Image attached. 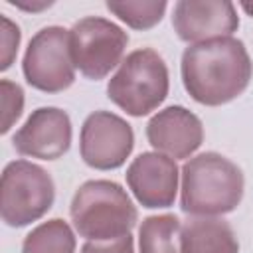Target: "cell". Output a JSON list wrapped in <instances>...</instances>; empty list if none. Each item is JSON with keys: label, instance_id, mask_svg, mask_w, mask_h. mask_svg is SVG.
I'll return each instance as SVG.
<instances>
[{"label": "cell", "instance_id": "obj_1", "mask_svg": "<svg viewBox=\"0 0 253 253\" xmlns=\"http://www.w3.org/2000/svg\"><path fill=\"white\" fill-rule=\"evenodd\" d=\"M180 69L190 97L206 107H219L237 99L253 75V63L243 42L231 36L188 45Z\"/></svg>", "mask_w": 253, "mask_h": 253}, {"label": "cell", "instance_id": "obj_2", "mask_svg": "<svg viewBox=\"0 0 253 253\" xmlns=\"http://www.w3.org/2000/svg\"><path fill=\"white\" fill-rule=\"evenodd\" d=\"M180 208L198 217H215L233 211L243 198V172L235 162L202 152L182 166Z\"/></svg>", "mask_w": 253, "mask_h": 253}, {"label": "cell", "instance_id": "obj_3", "mask_svg": "<svg viewBox=\"0 0 253 253\" xmlns=\"http://www.w3.org/2000/svg\"><path fill=\"white\" fill-rule=\"evenodd\" d=\"M71 221L87 241H111L130 233L138 211L128 194L111 180L81 184L71 200Z\"/></svg>", "mask_w": 253, "mask_h": 253}, {"label": "cell", "instance_id": "obj_4", "mask_svg": "<svg viewBox=\"0 0 253 253\" xmlns=\"http://www.w3.org/2000/svg\"><path fill=\"white\" fill-rule=\"evenodd\" d=\"M170 87L168 67L150 47L130 51L109 79L107 97L130 117H144L158 109Z\"/></svg>", "mask_w": 253, "mask_h": 253}, {"label": "cell", "instance_id": "obj_5", "mask_svg": "<svg viewBox=\"0 0 253 253\" xmlns=\"http://www.w3.org/2000/svg\"><path fill=\"white\" fill-rule=\"evenodd\" d=\"M0 196L2 221L10 227H24L49 211L55 186L42 166L28 160H14L2 172Z\"/></svg>", "mask_w": 253, "mask_h": 253}, {"label": "cell", "instance_id": "obj_6", "mask_svg": "<svg viewBox=\"0 0 253 253\" xmlns=\"http://www.w3.org/2000/svg\"><path fill=\"white\" fill-rule=\"evenodd\" d=\"M128 43V34L101 16H87L69 30V49L75 69L87 79L99 81L121 61Z\"/></svg>", "mask_w": 253, "mask_h": 253}, {"label": "cell", "instance_id": "obj_7", "mask_svg": "<svg viewBox=\"0 0 253 253\" xmlns=\"http://www.w3.org/2000/svg\"><path fill=\"white\" fill-rule=\"evenodd\" d=\"M22 71L26 81L43 93H59L73 85L75 65L69 49V30L47 26L28 43Z\"/></svg>", "mask_w": 253, "mask_h": 253}, {"label": "cell", "instance_id": "obj_8", "mask_svg": "<svg viewBox=\"0 0 253 253\" xmlns=\"http://www.w3.org/2000/svg\"><path fill=\"white\" fill-rule=\"evenodd\" d=\"M134 146V132L130 125L115 113H91L79 136L81 158L95 170H115L126 162Z\"/></svg>", "mask_w": 253, "mask_h": 253}, {"label": "cell", "instance_id": "obj_9", "mask_svg": "<svg viewBox=\"0 0 253 253\" xmlns=\"http://www.w3.org/2000/svg\"><path fill=\"white\" fill-rule=\"evenodd\" d=\"M172 26L182 42L194 45L229 38L239 28V16L227 0H180L174 4Z\"/></svg>", "mask_w": 253, "mask_h": 253}, {"label": "cell", "instance_id": "obj_10", "mask_svg": "<svg viewBox=\"0 0 253 253\" xmlns=\"http://www.w3.org/2000/svg\"><path fill=\"white\" fill-rule=\"evenodd\" d=\"M14 148L22 156L55 160L69 150L71 121L57 107H40L32 111L28 121L12 136Z\"/></svg>", "mask_w": 253, "mask_h": 253}, {"label": "cell", "instance_id": "obj_11", "mask_svg": "<svg viewBox=\"0 0 253 253\" xmlns=\"http://www.w3.org/2000/svg\"><path fill=\"white\" fill-rule=\"evenodd\" d=\"M176 160L160 152H142L126 168V184L142 208H170L178 192Z\"/></svg>", "mask_w": 253, "mask_h": 253}, {"label": "cell", "instance_id": "obj_12", "mask_svg": "<svg viewBox=\"0 0 253 253\" xmlns=\"http://www.w3.org/2000/svg\"><path fill=\"white\" fill-rule=\"evenodd\" d=\"M146 138L150 146L170 158L192 156L204 140L202 121L186 107L172 105L158 111L146 125Z\"/></svg>", "mask_w": 253, "mask_h": 253}, {"label": "cell", "instance_id": "obj_13", "mask_svg": "<svg viewBox=\"0 0 253 253\" xmlns=\"http://www.w3.org/2000/svg\"><path fill=\"white\" fill-rule=\"evenodd\" d=\"M180 253H239L233 227L221 217H190L180 225Z\"/></svg>", "mask_w": 253, "mask_h": 253}, {"label": "cell", "instance_id": "obj_14", "mask_svg": "<svg viewBox=\"0 0 253 253\" xmlns=\"http://www.w3.org/2000/svg\"><path fill=\"white\" fill-rule=\"evenodd\" d=\"M22 253H75V233L59 217L43 221L26 235Z\"/></svg>", "mask_w": 253, "mask_h": 253}, {"label": "cell", "instance_id": "obj_15", "mask_svg": "<svg viewBox=\"0 0 253 253\" xmlns=\"http://www.w3.org/2000/svg\"><path fill=\"white\" fill-rule=\"evenodd\" d=\"M180 219L172 213L150 215L138 227V253H180Z\"/></svg>", "mask_w": 253, "mask_h": 253}, {"label": "cell", "instance_id": "obj_16", "mask_svg": "<svg viewBox=\"0 0 253 253\" xmlns=\"http://www.w3.org/2000/svg\"><path fill=\"white\" fill-rule=\"evenodd\" d=\"M107 10L132 30H150L162 20L166 2H107Z\"/></svg>", "mask_w": 253, "mask_h": 253}, {"label": "cell", "instance_id": "obj_17", "mask_svg": "<svg viewBox=\"0 0 253 253\" xmlns=\"http://www.w3.org/2000/svg\"><path fill=\"white\" fill-rule=\"evenodd\" d=\"M0 95H2V125L0 132L6 134L12 125L22 117L24 111V91L18 83L10 79L0 81Z\"/></svg>", "mask_w": 253, "mask_h": 253}, {"label": "cell", "instance_id": "obj_18", "mask_svg": "<svg viewBox=\"0 0 253 253\" xmlns=\"http://www.w3.org/2000/svg\"><path fill=\"white\" fill-rule=\"evenodd\" d=\"M0 24H2V30H0V69L6 71L18 53L22 34H20V28L8 16H0Z\"/></svg>", "mask_w": 253, "mask_h": 253}, {"label": "cell", "instance_id": "obj_19", "mask_svg": "<svg viewBox=\"0 0 253 253\" xmlns=\"http://www.w3.org/2000/svg\"><path fill=\"white\" fill-rule=\"evenodd\" d=\"M81 253H134V243L130 233L111 241H87Z\"/></svg>", "mask_w": 253, "mask_h": 253}, {"label": "cell", "instance_id": "obj_20", "mask_svg": "<svg viewBox=\"0 0 253 253\" xmlns=\"http://www.w3.org/2000/svg\"><path fill=\"white\" fill-rule=\"evenodd\" d=\"M10 4H14V6H18V8H22V10H32V12H40V10H43V8H49L53 2L51 0H43V2H40V4H36V2H32V4H22V2H18V0H10Z\"/></svg>", "mask_w": 253, "mask_h": 253}, {"label": "cell", "instance_id": "obj_21", "mask_svg": "<svg viewBox=\"0 0 253 253\" xmlns=\"http://www.w3.org/2000/svg\"><path fill=\"white\" fill-rule=\"evenodd\" d=\"M241 8H243L251 18H253V2H241Z\"/></svg>", "mask_w": 253, "mask_h": 253}]
</instances>
